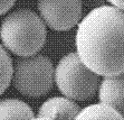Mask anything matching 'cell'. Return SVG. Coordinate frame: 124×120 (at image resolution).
Instances as JSON below:
<instances>
[{
	"label": "cell",
	"instance_id": "obj_1",
	"mask_svg": "<svg viewBox=\"0 0 124 120\" xmlns=\"http://www.w3.org/2000/svg\"><path fill=\"white\" fill-rule=\"evenodd\" d=\"M76 53L101 76L124 72V11L111 5L91 10L77 25Z\"/></svg>",
	"mask_w": 124,
	"mask_h": 120
},
{
	"label": "cell",
	"instance_id": "obj_2",
	"mask_svg": "<svg viewBox=\"0 0 124 120\" xmlns=\"http://www.w3.org/2000/svg\"><path fill=\"white\" fill-rule=\"evenodd\" d=\"M46 24L30 9H18L3 18L0 39L3 47L20 57L36 55L46 43Z\"/></svg>",
	"mask_w": 124,
	"mask_h": 120
},
{
	"label": "cell",
	"instance_id": "obj_3",
	"mask_svg": "<svg viewBox=\"0 0 124 120\" xmlns=\"http://www.w3.org/2000/svg\"><path fill=\"white\" fill-rule=\"evenodd\" d=\"M81 60L76 52L63 56L55 68V83L64 97L87 101L98 92L101 79Z\"/></svg>",
	"mask_w": 124,
	"mask_h": 120
},
{
	"label": "cell",
	"instance_id": "obj_4",
	"mask_svg": "<svg viewBox=\"0 0 124 120\" xmlns=\"http://www.w3.org/2000/svg\"><path fill=\"white\" fill-rule=\"evenodd\" d=\"M55 68L45 55L36 54L21 57L14 64L12 80L15 89L29 98L47 94L55 83Z\"/></svg>",
	"mask_w": 124,
	"mask_h": 120
},
{
	"label": "cell",
	"instance_id": "obj_5",
	"mask_svg": "<svg viewBox=\"0 0 124 120\" xmlns=\"http://www.w3.org/2000/svg\"><path fill=\"white\" fill-rule=\"evenodd\" d=\"M39 16L46 26L57 32H66L82 20V0H38Z\"/></svg>",
	"mask_w": 124,
	"mask_h": 120
},
{
	"label": "cell",
	"instance_id": "obj_6",
	"mask_svg": "<svg viewBox=\"0 0 124 120\" xmlns=\"http://www.w3.org/2000/svg\"><path fill=\"white\" fill-rule=\"evenodd\" d=\"M100 102L114 108L124 117V72L104 76L98 88Z\"/></svg>",
	"mask_w": 124,
	"mask_h": 120
},
{
	"label": "cell",
	"instance_id": "obj_7",
	"mask_svg": "<svg viewBox=\"0 0 124 120\" xmlns=\"http://www.w3.org/2000/svg\"><path fill=\"white\" fill-rule=\"evenodd\" d=\"M79 111L81 108L74 100L67 97H53L41 103L37 116L53 120H75Z\"/></svg>",
	"mask_w": 124,
	"mask_h": 120
},
{
	"label": "cell",
	"instance_id": "obj_8",
	"mask_svg": "<svg viewBox=\"0 0 124 120\" xmlns=\"http://www.w3.org/2000/svg\"><path fill=\"white\" fill-rule=\"evenodd\" d=\"M34 118L32 109L19 99L0 100V120H30Z\"/></svg>",
	"mask_w": 124,
	"mask_h": 120
},
{
	"label": "cell",
	"instance_id": "obj_9",
	"mask_svg": "<svg viewBox=\"0 0 124 120\" xmlns=\"http://www.w3.org/2000/svg\"><path fill=\"white\" fill-rule=\"evenodd\" d=\"M75 120H124V117L114 108L100 102L81 109Z\"/></svg>",
	"mask_w": 124,
	"mask_h": 120
},
{
	"label": "cell",
	"instance_id": "obj_10",
	"mask_svg": "<svg viewBox=\"0 0 124 120\" xmlns=\"http://www.w3.org/2000/svg\"><path fill=\"white\" fill-rule=\"evenodd\" d=\"M12 71H14V63L3 47L0 44V95L8 89L12 80Z\"/></svg>",
	"mask_w": 124,
	"mask_h": 120
},
{
	"label": "cell",
	"instance_id": "obj_11",
	"mask_svg": "<svg viewBox=\"0 0 124 120\" xmlns=\"http://www.w3.org/2000/svg\"><path fill=\"white\" fill-rule=\"evenodd\" d=\"M16 0H0V16L5 15L14 7Z\"/></svg>",
	"mask_w": 124,
	"mask_h": 120
},
{
	"label": "cell",
	"instance_id": "obj_12",
	"mask_svg": "<svg viewBox=\"0 0 124 120\" xmlns=\"http://www.w3.org/2000/svg\"><path fill=\"white\" fill-rule=\"evenodd\" d=\"M107 1L111 3V6H114L124 11V0H107Z\"/></svg>",
	"mask_w": 124,
	"mask_h": 120
},
{
	"label": "cell",
	"instance_id": "obj_13",
	"mask_svg": "<svg viewBox=\"0 0 124 120\" xmlns=\"http://www.w3.org/2000/svg\"><path fill=\"white\" fill-rule=\"evenodd\" d=\"M30 120H53V119H50V118H47V117H39V116H37V117L31 118Z\"/></svg>",
	"mask_w": 124,
	"mask_h": 120
}]
</instances>
